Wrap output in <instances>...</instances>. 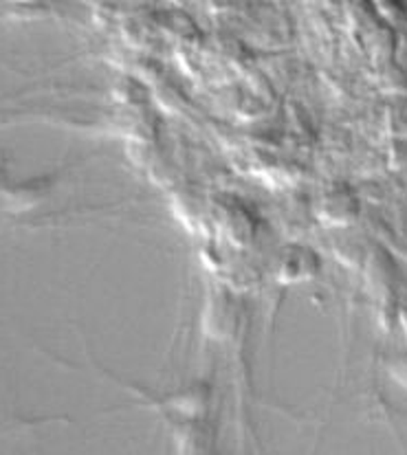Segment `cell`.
Here are the masks:
<instances>
[{
	"mask_svg": "<svg viewBox=\"0 0 407 455\" xmlns=\"http://www.w3.org/2000/svg\"><path fill=\"white\" fill-rule=\"evenodd\" d=\"M396 328L403 332L405 341H407V306H399V317H396Z\"/></svg>",
	"mask_w": 407,
	"mask_h": 455,
	"instance_id": "obj_3",
	"label": "cell"
},
{
	"mask_svg": "<svg viewBox=\"0 0 407 455\" xmlns=\"http://www.w3.org/2000/svg\"><path fill=\"white\" fill-rule=\"evenodd\" d=\"M9 3H20V4H34V3H40V0H9Z\"/></svg>",
	"mask_w": 407,
	"mask_h": 455,
	"instance_id": "obj_4",
	"label": "cell"
},
{
	"mask_svg": "<svg viewBox=\"0 0 407 455\" xmlns=\"http://www.w3.org/2000/svg\"><path fill=\"white\" fill-rule=\"evenodd\" d=\"M357 216V203L350 194H331L323 201V218L332 225H348Z\"/></svg>",
	"mask_w": 407,
	"mask_h": 455,
	"instance_id": "obj_1",
	"label": "cell"
},
{
	"mask_svg": "<svg viewBox=\"0 0 407 455\" xmlns=\"http://www.w3.org/2000/svg\"><path fill=\"white\" fill-rule=\"evenodd\" d=\"M390 374L395 376L396 383H401L403 387H407V355L396 356L395 361L390 363Z\"/></svg>",
	"mask_w": 407,
	"mask_h": 455,
	"instance_id": "obj_2",
	"label": "cell"
}]
</instances>
